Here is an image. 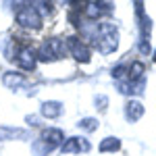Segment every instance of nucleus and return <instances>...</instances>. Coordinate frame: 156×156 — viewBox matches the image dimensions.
<instances>
[{
	"instance_id": "nucleus-7",
	"label": "nucleus",
	"mask_w": 156,
	"mask_h": 156,
	"mask_svg": "<svg viewBox=\"0 0 156 156\" xmlns=\"http://www.w3.org/2000/svg\"><path fill=\"white\" fill-rule=\"evenodd\" d=\"M62 106H60L58 102H46L44 106H42V112H44V117H48V119H54V117H58Z\"/></svg>"
},
{
	"instance_id": "nucleus-2",
	"label": "nucleus",
	"mask_w": 156,
	"mask_h": 156,
	"mask_svg": "<svg viewBox=\"0 0 156 156\" xmlns=\"http://www.w3.org/2000/svg\"><path fill=\"white\" fill-rule=\"evenodd\" d=\"M17 23L27 27V29H40L42 27V17L31 4H21L17 9Z\"/></svg>"
},
{
	"instance_id": "nucleus-1",
	"label": "nucleus",
	"mask_w": 156,
	"mask_h": 156,
	"mask_svg": "<svg viewBox=\"0 0 156 156\" xmlns=\"http://www.w3.org/2000/svg\"><path fill=\"white\" fill-rule=\"evenodd\" d=\"M117 29L110 23H102L96 31V46L102 50V54H110L117 48Z\"/></svg>"
},
{
	"instance_id": "nucleus-5",
	"label": "nucleus",
	"mask_w": 156,
	"mask_h": 156,
	"mask_svg": "<svg viewBox=\"0 0 156 156\" xmlns=\"http://www.w3.org/2000/svg\"><path fill=\"white\" fill-rule=\"evenodd\" d=\"M62 137H65V135H62L60 129H46V131L42 133V142L46 144L48 150H50V148H56V146L62 142Z\"/></svg>"
},
{
	"instance_id": "nucleus-4",
	"label": "nucleus",
	"mask_w": 156,
	"mask_h": 156,
	"mask_svg": "<svg viewBox=\"0 0 156 156\" xmlns=\"http://www.w3.org/2000/svg\"><path fill=\"white\" fill-rule=\"evenodd\" d=\"M67 46H69V52H71L77 60H81V62H87V60H90V50H87V46H85L79 37H75V36L69 37V40H67Z\"/></svg>"
},
{
	"instance_id": "nucleus-9",
	"label": "nucleus",
	"mask_w": 156,
	"mask_h": 156,
	"mask_svg": "<svg viewBox=\"0 0 156 156\" xmlns=\"http://www.w3.org/2000/svg\"><path fill=\"white\" fill-rule=\"evenodd\" d=\"M119 146H121V142L119 140H115V137H108V140H104L102 144H100V152H115V150H119Z\"/></svg>"
},
{
	"instance_id": "nucleus-6",
	"label": "nucleus",
	"mask_w": 156,
	"mask_h": 156,
	"mask_svg": "<svg viewBox=\"0 0 156 156\" xmlns=\"http://www.w3.org/2000/svg\"><path fill=\"white\" fill-rule=\"evenodd\" d=\"M81 150H90V142L81 140V137H71L67 144L62 146V152H81Z\"/></svg>"
},
{
	"instance_id": "nucleus-10",
	"label": "nucleus",
	"mask_w": 156,
	"mask_h": 156,
	"mask_svg": "<svg viewBox=\"0 0 156 156\" xmlns=\"http://www.w3.org/2000/svg\"><path fill=\"white\" fill-rule=\"evenodd\" d=\"M96 125H98L96 121H81V123H79V127H85V129H94Z\"/></svg>"
},
{
	"instance_id": "nucleus-3",
	"label": "nucleus",
	"mask_w": 156,
	"mask_h": 156,
	"mask_svg": "<svg viewBox=\"0 0 156 156\" xmlns=\"http://www.w3.org/2000/svg\"><path fill=\"white\" fill-rule=\"evenodd\" d=\"M65 56V42L58 37H50L48 42L42 46V50L37 52L40 60H58Z\"/></svg>"
},
{
	"instance_id": "nucleus-8",
	"label": "nucleus",
	"mask_w": 156,
	"mask_h": 156,
	"mask_svg": "<svg viewBox=\"0 0 156 156\" xmlns=\"http://www.w3.org/2000/svg\"><path fill=\"white\" fill-rule=\"evenodd\" d=\"M142 112H144V106H142L140 102H129V104H127V117L131 121H137L142 117Z\"/></svg>"
}]
</instances>
